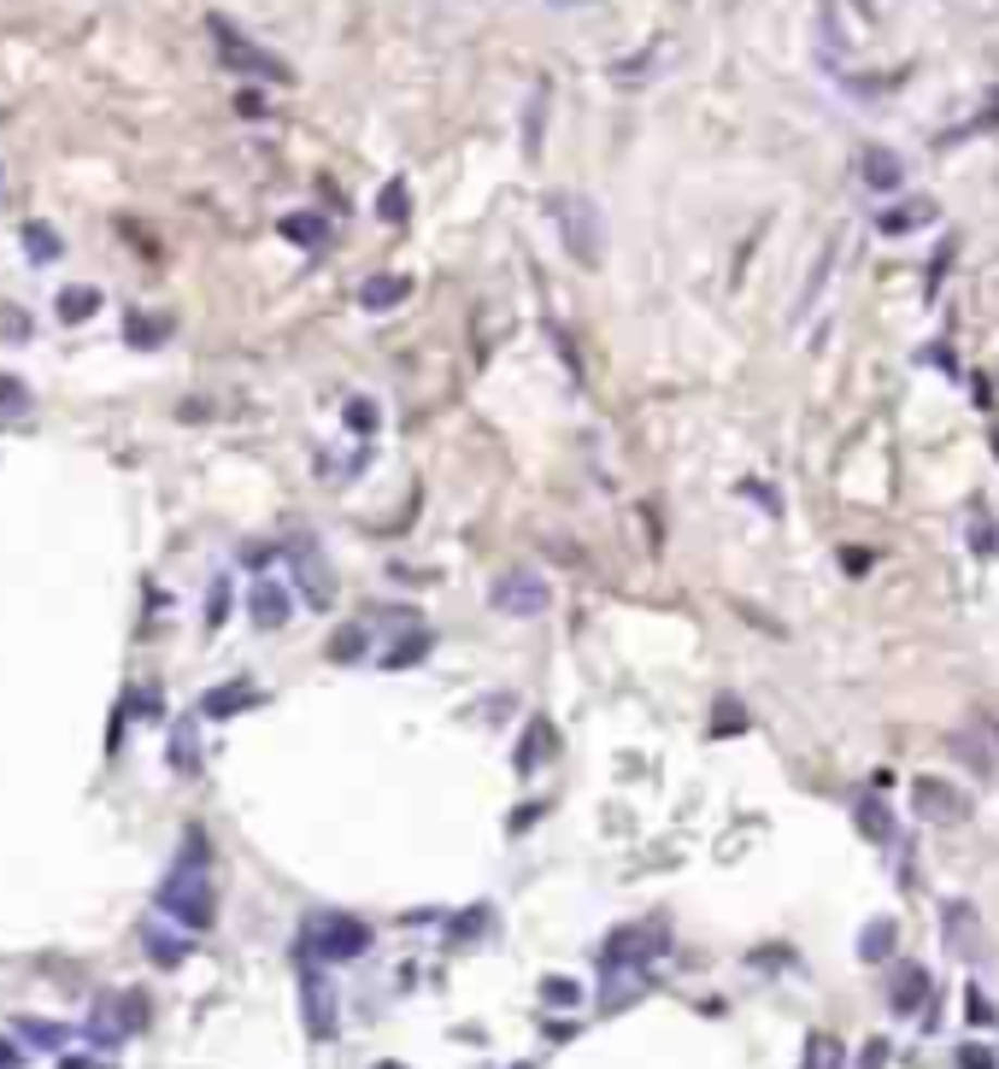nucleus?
<instances>
[{
  "label": "nucleus",
  "instance_id": "16",
  "mask_svg": "<svg viewBox=\"0 0 999 1069\" xmlns=\"http://www.w3.org/2000/svg\"><path fill=\"white\" fill-rule=\"evenodd\" d=\"M894 946H900V922H894V917H871V922H864V934H859V958L864 964H888Z\"/></svg>",
  "mask_w": 999,
  "mask_h": 1069
},
{
  "label": "nucleus",
  "instance_id": "5",
  "mask_svg": "<svg viewBox=\"0 0 999 1069\" xmlns=\"http://www.w3.org/2000/svg\"><path fill=\"white\" fill-rule=\"evenodd\" d=\"M300 1010H307V1034L312 1040H336V1029H341L336 981L317 970L312 958H300Z\"/></svg>",
  "mask_w": 999,
  "mask_h": 1069
},
{
  "label": "nucleus",
  "instance_id": "29",
  "mask_svg": "<svg viewBox=\"0 0 999 1069\" xmlns=\"http://www.w3.org/2000/svg\"><path fill=\"white\" fill-rule=\"evenodd\" d=\"M407 212H412V194H407V183L395 177L383 194H376V218L383 224H407Z\"/></svg>",
  "mask_w": 999,
  "mask_h": 1069
},
{
  "label": "nucleus",
  "instance_id": "41",
  "mask_svg": "<svg viewBox=\"0 0 999 1069\" xmlns=\"http://www.w3.org/2000/svg\"><path fill=\"white\" fill-rule=\"evenodd\" d=\"M24 400V382L18 377H0V406H18Z\"/></svg>",
  "mask_w": 999,
  "mask_h": 1069
},
{
  "label": "nucleus",
  "instance_id": "27",
  "mask_svg": "<svg viewBox=\"0 0 999 1069\" xmlns=\"http://www.w3.org/2000/svg\"><path fill=\"white\" fill-rule=\"evenodd\" d=\"M283 236L300 241V248H324V241H329V224L312 218V212H288V218H283Z\"/></svg>",
  "mask_w": 999,
  "mask_h": 1069
},
{
  "label": "nucleus",
  "instance_id": "12",
  "mask_svg": "<svg viewBox=\"0 0 999 1069\" xmlns=\"http://www.w3.org/2000/svg\"><path fill=\"white\" fill-rule=\"evenodd\" d=\"M923 999H929V970L923 964H900L894 970V988H888V1005H894V1017H917L923 1010Z\"/></svg>",
  "mask_w": 999,
  "mask_h": 1069
},
{
  "label": "nucleus",
  "instance_id": "23",
  "mask_svg": "<svg viewBox=\"0 0 999 1069\" xmlns=\"http://www.w3.org/2000/svg\"><path fill=\"white\" fill-rule=\"evenodd\" d=\"M24 253H30L36 265H53V259L65 253L60 229H53V224H24Z\"/></svg>",
  "mask_w": 999,
  "mask_h": 1069
},
{
  "label": "nucleus",
  "instance_id": "25",
  "mask_svg": "<svg viewBox=\"0 0 999 1069\" xmlns=\"http://www.w3.org/2000/svg\"><path fill=\"white\" fill-rule=\"evenodd\" d=\"M141 941H148V958L159 964V970H177V964L188 958V941H183V934H165V929H148V934H141Z\"/></svg>",
  "mask_w": 999,
  "mask_h": 1069
},
{
  "label": "nucleus",
  "instance_id": "7",
  "mask_svg": "<svg viewBox=\"0 0 999 1069\" xmlns=\"http://www.w3.org/2000/svg\"><path fill=\"white\" fill-rule=\"evenodd\" d=\"M495 605L505 617H541L553 605V588L529 570H505V576H495Z\"/></svg>",
  "mask_w": 999,
  "mask_h": 1069
},
{
  "label": "nucleus",
  "instance_id": "3",
  "mask_svg": "<svg viewBox=\"0 0 999 1069\" xmlns=\"http://www.w3.org/2000/svg\"><path fill=\"white\" fill-rule=\"evenodd\" d=\"M547 206H553L559 236H564V248L576 253V265L594 271L605 259V224H600V212H594V200L588 194H553Z\"/></svg>",
  "mask_w": 999,
  "mask_h": 1069
},
{
  "label": "nucleus",
  "instance_id": "24",
  "mask_svg": "<svg viewBox=\"0 0 999 1069\" xmlns=\"http://www.w3.org/2000/svg\"><path fill=\"white\" fill-rule=\"evenodd\" d=\"M929 218H935V206H929V200H911V206H888L876 224L888 229V236H906V229H923Z\"/></svg>",
  "mask_w": 999,
  "mask_h": 1069
},
{
  "label": "nucleus",
  "instance_id": "20",
  "mask_svg": "<svg viewBox=\"0 0 999 1069\" xmlns=\"http://www.w3.org/2000/svg\"><path fill=\"white\" fill-rule=\"evenodd\" d=\"M407 294H412L407 277H371L365 288H359V306H365V312H388V306H400Z\"/></svg>",
  "mask_w": 999,
  "mask_h": 1069
},
{
  "label": "nucleus",
  "instance_id": "43",
  "mask_svg": "<svg viewBox=\"0 0 999 1069\" xmlns=\"http://www.w3.org/2000/svg\"><path fill=\"white\" fill-rule=\"evenodd\" d=\"M0 1069H18V1052H12V1040H0Z\"/></svg>",
  "mask_w": 999,
  "mask_h": 1069
},
{
  "label": "nucleus",
  "instance_id": "18",
  "mask_svg": "<svg viewBox=\"0 0 999 1069\" xmlns=\"http://www.w3.org/2000/svg\"><path fill=\"white\" fill-rule=\"evenodd\" d=\"M171 770H177V776H195L200 770V734H195V717H177V724H171Z\"/></svg>",
  "mask_w": 999,
  "mask_h": 1069
},
{
  "label": "nucleus",
  "instance_id": "14",
  "mask_svg": "<svg viewBox=\"0 0 999 1069\" xmlns=\"http://www.w3.org/2000/svg\"><path fill=\"white\" fill-rule=\"evenodd\" d=\"M295 565H300V588H307V600L324 612V605L336 600V588H329V570H324V558H317L312 541H295Z\"/></svg>",
  "mask_w": 999,
  "mask_h": 1069
},
{
  "label": "nucleus",
  "instance_id": "15",
  "mask_svg": "<svg viewBox=\"0 0 999 1069\" xmlns=\"http://www.w3.org/2000/svg\"><path fill=\"white\" fill-rule=\"evenodd\" d=\"M852 822H859V834H864V841H876V846H888L894 834H900V822H894V812L876 800V793L852 800Z\"/></svg>",
  "mask_w": 999,
  "mask_h": 1069
},
{
  "label": "nucleus",
  "instance_id": "34",
  "mask_svg": "<svg viewBox=\"0 0 999 1069\" xmlns=\"http://www.w3.org/2000/svg\"><path fill=\"white\" fill-rule=\"evenodd\" d=\"M224 617H229V576H218V582H212V594H207V629H218Z\"/></svg>",
  "mask_w": 999,
  "mask_h": 1069
},
{
  "label": "nucleus",
  "instance_id": "21",
  "mask_svg": "<svg viewBox=\"0 0 999 1069\" xmlns=\"http://www.w3.org/2000/svg\"><path fill=\"white\" fill-rule=\"evenodd\" d=\"M541 136H547V83H535L524 106V159H541Z\"/></svg>",
  "mask_w": 999,
  "mask_h": 1069
},
{
  "label": "nucleus",
  "instance_id": "32",
  "mask_svg": "<svg viewBox=\"0 0 999 1069\" xmlns=\"http://www.w3.org/2000/svg\"><path fill=\"white\" fill-rule=\"evenodd\" d=\"M359 653H365V629H359V624H347V629H336V634H329V658H359Z\"/></svg>",
  "mask_w": 999,
  "mask_h": 1069
},
{
  "label": "nucleus",
  "instance_id": "1",
  "mask_svg": "<svg viewBox=\"0 0 999 1069\" xmlns=\"http://www.w3.org/2000/svg\"><path fill=\"white\" fill-rule=\"evenodd\" d=\"M153 905H159V911H165L171 922L195 929V934L218 922V893H212V876H207V864H200V858H177V864H171V876L159 881Z\"/></svg>",
  "mask_w": 999,
  "mask_h": 1069
},
{
  "label": "nucleus",
  "instance_id": "4",
  "mask_svg": "<svg viewBox=\"0 0 999 1069\" xmlns=\"http://www.w3.org/2000/svg\"><path fill=\"white\" fill-rule=\"evenodd\" d=\"M207 30H212V41H218V60H224L229 71H241V77H259V83H295V71H288L277 53L259 48V41H248L229 18H218V12H212Z\"/></svg>",
  "mask_w": 999,
  "mask_h": 1069
},
{
  "label": "nucleus",
  "instance_id": "13",
  "mask_svg": "<svg viewBox=\"0 0 999 1069\" xmlns=\"http://www.w3.org/2000/svg\"><path fill=\"white\" fill-rule=\"evenodd\" d=\"M859 177L871 183L876 194H894L906 183V165H900V153H888V148H864L859 153Z\"/></svg>",
  "mask_w": 999,
  "mask_h": 1069
},
{
  "label": "nucleus",
  "instance_id": "35",
  "mask_svg": "<svg viewBox=\"0 0 999 1069\" xmlns=\"http://www.w3.org/2000/svg\"><path fill=\"white\" fill-rule=\"evenodd\" d=\"M829 271H835V248H823V259H817V271H812V282H806V288H800V312H806V306H812V300H817V288H823V282H829Z\"/></svg>",
  "mask_w": 999,
  "mask_h": 1069
},
{
  "label": "nucleus",
  "instance_id": "22",
  "mask_svg": "<svg viewBox=\"0 0 999 1069\" xmlns=\"http://www.w3.org/2000/svg\"><path fill=\"white\" fill-rule=\"evenodd\" d=\"M800 1069H847V1046L835 1034H806V1058Z\"/></svg>",
  "mask_w": 999,
  "mask_h": 1069
},
{
  "label": "nucleus",
  "instance_id": "28",
  "mask_svg": "<svg viewBox=\"0 0 999 1069\" xmlns=\"http://www.w3.org/2000/svg\"><path fill=\"white\" fill-rule=\"evenodd\" d=\"M95 312H100V288L83 282V288H65V294H60V317H65V324H83V317H95Z\"/></svg>",
  "mask_w": 999,
  "mask_h": 1069
},
{
  "label": "nucleus",
  "instance_id": "26",
  "mask_svg": "<svg viewBox=\"0 0 999 1069\" xmlns=\"http://www.w3.org/2000/svg\"><path fill=\"white\" fill-rule=\"evenodd\" d=\"M18 1034L30 1040L36 1052H65V1040H71L65 1022H41V1017H24V1022H18Z\"/></svg>",
  "mask_w": 999,
  "mask_h": 1069
},
{
  "label": "nucleus",
  "instance_id": "2",
  "mask_svg": "<svg viewBox=\"0 0 999 1069\" xmlns=\"http://www.w3.org/2000/svg\"><path fill=\"white\" fill-rule=\"evenodd\" d=\"M371 952V922L347 917V911H317L300 934V958H324V964H347Z\"/></svg>",
  "mask_w": 999,
  "mask_h": 1069
},
{
  "label": "nucleus",
  "instance_id": "17",
  "mask_svg": "<svg viewBox=\"0 0 999 1069\" xmlns=\"http://www.w3.org/2000/svg\"><path fill=\"white\" fill-rule=\"evenodd\" d=\"M253 700H259L253 682H224V688H212L207 700H200V717H236V712H248Z\"/></svg>",
  "mask_w": 999,
  "mask_h": 1069
},
{
  "label": "nucleus",
  "instance_id": "44",
  "mask_svg": "<svg viewBox=\"0 0 999 1069\" xmlns=\"http://www.w3.org/2000/svg\"><path fill=\"white\" fill-rule=\"evenodd\" d=\"M60 1069H89V1064H83V1058H65V1064H60Z\"/></svg>",
  "mask_w": 999,
  "mask_h": 1069
},
{
  "label": "nucleus",
  "instance_id": "11",
  "mask_svg": "<svg viewBox=\"0 0 999 1069\" xmlns=\"http://www.w3.org/2000/svg\"><path fill=\"white\" fill-rule=\"evenodd\" d=\"M248 612L259 629H283L288 612H295V600H288V588L277 582V576H259V582L248 588Z\"/></svg>",
  "mask_w": 999,
  "mask_h": 1069
},
{
  "label": "nucleus",
  "instance_id": "10",
  "mask_svg": "<svg viewBox=\"0 0 999 1069\" xmlns=\"http://www.w3.org/2000/svg\"><path fill=\"white\" fill-rule=\"evenodd\" d=\"M947 746L959 753L976 776H994L999 770V729L994 724H970V729H952Z\"/></svg>",
  "mask_w": 999,
  "mask_h": 1069
},
{
  "label": "nucleus",
  "instance_id": "9",
  "mask_svg": "<svg viewBox=\"0 0 999 1069\" xmlns=\"http://www.w3.org/2000/svg\"><path fill=\"white\" fill-rule=\"evenodd\" d=\"M911 812L923 822H964L970 800L952 782H940V776H917V782H911Z\"/></svg>",
  "mask_w": 999,
  "mask_h": 1069
},
{
  "label": "nucleus",
  "instance_id": "33",
  "mask_svg": "<svg viewBox=\"0 0 999 1069\" xmlns=\"http://www.w3.org/2000/svg\"><path fill=\"white\" fill-rule=\"evenodd\" d=\"M541 999H547V1005H576V999H583V988H576L571 976H547V981H541Z\"/></svg>",
  "mask_w": 999,
  "mask_h": 1069
},
{
  "label": "nucleus",
  "instance_id": "36",
  "mask_svg": "<svg viewBox=\"0 0 999 1069\" xmlns=\"http://www.w3.org/2000/svg\"><path fill=\"white\" fill-rule=\"evenodd\" d=\"M959 1069H999V1058H994L988 1046H976V1040H970V1046H959Z\"/></svg>",
  "mask_w": 999,
  "mask_h": 1069
},
{
  "label": "nucleus",
  "instance_id": "37",
  "mask_svg": "<svg viewBox=\"0 0 999 1069\" xmlns=\"http://www.w3.org/2000/svg\"><path fill=\"white\" fill-rule=\"evenodd\" d=\"M483 929H488V911H483V905H476V911H465V917H459V922H453V941H459V946H465V941H471V934H483Z\"/></svg>",
  "mask_w": 999,
  "mask_h": 1069
},
{
  "label": "nucleus",
  "instance_id": "6",
  "mask_svg": "<svg viewBox=\"0 0 999 1069\" xmlns=\"http://www.w3.org/2000/svg\"><path fill=\"white\" fill-rule=\"evenodd\" d=\"M940 941H947V952L952 958H964V964H976L982 958V911L970 900H947L940 905Z\"/></svg>",
  "mask_w": 999,
  "mask_h": 1069
},
{
  "label": "nucleus",
  "instance_id": "38",
  "mask_svg": "<svg viewBox=\"0 0 999 1069\" xmlns=\"http://www.w3.org/2000/svg\"><path fill=\"white\" fill-rule=\"evenodd\" d=\"M747 729V717H741V705H723V712H717V724H712V734H741Z\"/></svg>",
  "mask_w": 999,
  "mask_h": 1069
},
{
  "label": "nucleus",
  "instance_id": "39",
  "mask_svg": "<svg viewBox=\"0 0 999 1069\" xmlns=\"http://www.w3.org/2000/svg\"><path fill=\"white\" fill-rule=\"evenodd\" d=\"M347 424H353V429H371V424H376V406H371V400H353V406H347Z\"/></svg>",
  "mask_w": 999,
  "mask_h": 1069
},
{
  "label": "nucleus",
  "instance_id": "8",
  "mask_svg": "<svg viewBox=\"0 0 999 1069\" xmlns=\"http://www.w3.org/2000/svg\"><path fill=\"white\" fill-rule=\"evenodd\" d=\"M664 946H671V941H664L659 929H617V934H605L600 964H605V970H641V964H653Z\"/></svg>",
  "mask_w": 999,
  "mask_h": 1069
},
{
  "label": "nucleus",
  "instance_id": "42",
  "mask_svg": "<svg viewBox=\"0 0 999 1069\" xmlns=\"http://www.w3.org/2000/svg\"><path fill=\"white\" fill-rule=\"evenodd\" d=\"M535 812H541V805H524V812H517V817H512V834H524V829H529V822H535Z\"/></svg>",
  "mask_w": 999,
  "mask_h": 1069
},
{
  "label": "nucleus",
  "instance_id": "40",
  "mask_svg": "<svg viewBox=\"0 0 999 1069\" xmlns=\"http://www.w3.org/2000/svg\"><path fill=\"white\" fill-rule=\"evenodd\" d=\"M964 999H970V1005H964V1010H970V1022H988V1017H994V1010H988V999H982V988H970Z\"/></svg>",
  "mask_w": 999,
  "mask_h": 1069
},
{
  "label": "nucleus",
  "instance_id": "31",
  "mask_svg": "<svg viewBox=\"0 0 999 1069\" xmlns=\"http://www.w3.org/2000/svg\"><path fill=\"white\" fill-rule=\"evenodd\" d=\"M124 329H129V341H136V347H159V341L171 336V324H165V317H141V312L129 317Z\"/></svg>",
  "mask_w": 999,
  "mask_h": 1069
},
{
  "label": "nucleus",
  "instance_id": "30",
  "mask_svg": "<svg viewBox=\"0 0 999 1069\" xmlns=\"http://www.w3.org/2000/svg\"><path fill=\"white\" fill-rule=\"evenodd\" d=\"M424 653H429V629H412L400 646H388V653H383V670H407V664L424 658Z\"/></svg>",
  "mask_w": 999,
  "mask_h": 1069
},
{
  "label": "nucleus",
  "instance_id": "19",
  "mask_svg": "<svg viewBox=\"0 0 999 1069\" xmlns=\"http://www.w3.org/2000/svg\"><path fill=\"white\" fill-rule=\"evenodd\" d=\"M547 758H553V724L529 717V741H517V770H541Z\"/></svg>",
  "mask_w": 999,
  "mask_h": 1069
}]
</instances>
